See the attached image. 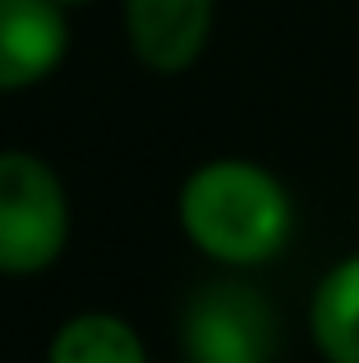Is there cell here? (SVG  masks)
Here are the masks:
<instances>
[{"instance_id":"obj_7","label":"cell","mask_w":359,"mask_h":363,"mask_svg":"<svg viewBox=\"0 0 359 363\" xmlns=\"http://www.w3.org/2000/svg\"><path fill=\"white\" fill-rule=\"evenodd\" d=\"M46 363H148V350L116 313H79L51 336Z\"/></svg>"},{"instance_id":"obj_3","label":"cell","mask_w":359,"mask_h":363,"mask_svg":"<svg viewBox=\"0 0 359 363\" xmlns=\"http://www.w3.org/2000/svg\"><path fill=\"white\" fill-rule=\"evenodd\" d=\"M180 345L189 363H272L277 318L253 285L212 281L184 303Z\"/></svg>"},{"instance_id":"obj_6","label":"cell","mask_w":359,"mask_h":363,"mask_svg":"<svg viewBox=\"0 0 359 363\" xmlns=\"http://www.w3.org/2000/svg\"><path fill=\"white\" fill-rule=\"evenodd\" d=\"M309 331L327 363H359V253L341 257L318 281L309 303Z\"/></svg>"},{"instance_id":"obj_8","label":"cell","mask_w":359,"mask_h":363,"mask_svg":"<svg viewBox=\"0 0 359 363\" xmlns=\"http://www.w3.org/2000/svg\"><path fill=\"white\" fill-rule=\"evenodd\" d=\"M60 5H88V0H60Z\"/></svg>"},{"instance_id":"obj_4","label":"cell","mask_w":359,"mask_h":363,"mask_svg":"<svg viewBox=\"0 0 359 363\" xmlns=\"http://www.w3.org/2000/svg\"><path fill=\"white\" fill-rule=\"evenodd\" d=\"M70 51L60 0H0V92H23L51 79Z\"/></svg>"},{"instance_id":"obj_5","label":"cell","mask_w":359,"mask_h":363,"mask_svg":"<svg viewBox=\"0 0 359 363\" xmlns=\"http://www.w3.org/2000/svg\"><path fill=\"white\" fill-rule=\"evenodd\" d=\"M134 55L157 74H184L212 33V0H125Z\"/></svg>"},{"instance_id":"obj_2","label":"cell","mask_w":359,"mask_h":363,"mask_svg":"<svg viewBox=\"0 0 359 363\" xmlns=\"http://www.w3.org/2000/svg\"><path fill=\"white\" fill-rule=\"evenodd\" d=\"M70 198L33 152H0V276H37L65 253Z\"/></svg>"},{"instance_id":"obj_1","label":"cell","mask_w":359,"mask_h":363,"mask_svg":"<svg viewBox=\"0 0 359 363\" xmlns=\"http://www.w3.org/2000/svg\"><path fill=\"white\" fill-rule=\"evenodd\" d=\"M180 230L184 240L226 267H258L286 248L295 207L272 170L240 157L198 166L180 184Z\"/></svg>"}]
</instances>
